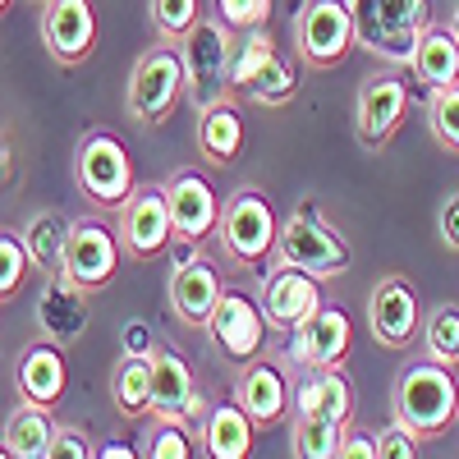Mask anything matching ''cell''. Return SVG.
I'll use <instances>...</instances> for the list:
<instances>
[{
  "instance_id": "cell-47",
  "label": "cell",
  "mask_w": 459,
  "mask_h": 459,
  "mask_svg": "<svg viewBox=\"0 0 459 459\" xmlns=\"http://www.w3.org/2000/svg\"><path fill=\"white\" fill-rule=\"evenodd\" d=\"M32 5H42V0H32Z\"/></svg>"
},
{
  "instance_id": "cell-37",
  "label": "cell",
  "mask_w": 459,
  "mask_h": 459,
  "mask_svg": "<svg viewBox=\"0 0 459 459\" xmlns=\"http://www.w3.org/2000/svg\"><path fill=\"white\" fill-rule=\"evenodd\" d=\"M28 248H23V235L19 230H5L0 225V299H10L19 285H23V276H28Z\"/></svg>"
},
{
  "instance_id": "cell-39",
  "label": "cell",
  "mask_w": 459,
  "mask_h": 459,
  "mask_svg": "<svg viewBox=\"0 0 459 459\" xmlns=\"http://www.w3.org/2000/svg\"><path fill=\"white\" fill-rule=\"evenodd\" d=\"M418 446H423V437L409 432L404 423H391L386 432H377V459H413Z\"/></svg>"
},
{
  "instance_id": "cell-18",
  "label": "cell",
  "mask_w": 459,
  "mask_h": 459,
  "mask_svg": "<svg viewBox=\"0 0 459 459\" xmlns=\"http://www.w3.org/2000/svg\"><path fill=\"white\" fill-rule=\"evenodd\" d=\"M221 276H216V266L194 248V257H179L175 262V272H170V313L179 326L188 331H207V317L216 308V299H221Z\"/></svg>"
},
{
  "instance_id": "cell-29",
  "label": "cell",
  "mask_w": 459,
  "mask_h": 459,
  "mask_svg": "<svg viewBox=\"0 0 459 459\" xmlns=\"http://www.w3.org/2000/svg\"><path fill=\"white\" fill-rule=\"evenodd\" d=\"M110 395H115V404H120L125 418L152 413V363H147L143 354H125L120 363H115Z\"/></svg>"
},
{
  "instance_id": "cell-40",
  "label": "cell",
  "mask_w": 459,
  "mask_h": 459,
  "mask_svg": "<svg viewBox=\"0 0 459 459\" xmlns=\"http://www.w3.org/2000/svg\"><path fill=\"white\" fill-rule=\"evenodd\" d=\"M88 455H97L92 441H88V432H79V428H56L47 459H88Z\"/></svg>"
},
{
  "instance_id": "cell-26",
  "label": "cell",
  "mask_w": 459,
  "mask_h": 459,
  "mask_svg": "<svg viewBox=\"0 0 459 459\" xmlns=\"http://www.w3.org/2000/svg\"><path fill=\"white\" fill-rule=\"evenodd\" d=\"M56 413L51 404H37V400H19L5 418V432H0V441H5V450L14 459H47L51 450V437H56Z\"/></svg>"
},
{
  "instance_id": "cell-9",
  "label": "cell",
  "mask_w": 459,
  "mask_h": 459,
  "mask_svg": "<svg viewBox=\"0 0 459 459\" xmlns=\"http://www.w3.org/2000/svg\"><path fill=\"white\" fill-rule=\"evenodd\" d=\"M120 212V253L129 262H152L161 257L175 239V225H170V207H166V188L161 184H134L129 198L115 207Z\"/></svg>"
},
{
  "instance_id": "cell-44",
  "label": "cell",
  "mask_w": 459,
  "mask_h": 459,
  "mask_svg": "<svg viewBox=\"0 0 459 459\" xmlns=\"http://www.w3.org/2000/svg\"><path fill=\"white\" fill-rule=\"evenodd\" d=\"M97 455H101V459H129L134 450H129L125 441H110V446H106V450H97Z\"/></svg>"
},
{
  "instance_id": "cell-11",
  "label": "cell",
  "mask_w": 459,
  "mask_h": 459,
  "mask_svg": "<svg viewBox=\"0 0 459 459\" xmlns=\"http://www.w3.org/2000/svg\"><path fill=\"white\" fill-rule=\"evenodd\" d=\"M409 115V83L395 74V65L386 74H372L359 88V101H354V134L368 152H381L404 125Z\"/></svg>"
},
{
  "instance_id": "cell-45",
  "label": "cell",
  "mask_w": 459,
  "mask_h": 459,
  "mask_svg": "<svg viewBox=\"0 0 459 459\" xmlns=\"http://www.w3.org/2000/svg\"><path fill=\"white\" fill-rule=\"evenodd\" d=\"M450 32H455V42H459V5L450 10Z\"/></svg>"
},
{
  "instance_id": "cell-22",
  "label": "cell",
  "mask_w": 459,
  "mask_h": 459,
  "mask_svg": "<svg viewBox=\"0 0 459 459\" xmlns=\"http://www.w3.org/2000/svg\"><path fill=\"white\" fill-rule=\"evenodd\" d=\"M65 381H69V368H65V354L60 344L42 340V344H28L19 354V368H14V386H19V400H37V404H60L65 395Z\"/></svg>"
},
{
  "instance_id": "cell-33",
  "label": "cell",
  "mask_w": 459,
  "mask_h": 459,
  "mask_svg": "<svg viewBox=\"0 0 459 459\" xmlns=\"http://www.w3.org/2000/svg\"><path fill=\"white\" fill-rule=\"evenodd\" d=\"M418 331H423L428 359H437L446 368H459V303H441L437 313H428V322Z\"/></svg>"
},
{
  "instance_id": "cell-12",
  "label": "cell",
  "mask_w": 459,
  "mask_h": 459,
  "mask_svg": "<svg viewBox=\"0 0 459 459\" xmlns=\"http://www.w3.org/2000/svg\"><path fill=\"white\" fill-rule=\"evenodd\" d=\"M257 308L266 317V326L272 331H294L303 326L317 308H322V281L308 276V272H299V266H285L276 262L272 272L262 276V299H257Z\"/></svg>"
},
{
  "instance_id": "cell-17",
  "label": "cell",
  "mask_w": 459,
  "mask_h": 459,
  "mask_svg": "<svg viewBox=\"0 0 459 459\" xmlns=\"http://www.w3.org/2000/svg\"><path fill=\"white\" fill-rule=\"evenodd\" d=\"M354 344V322L344 317V308H322L290 331V354L299 368H344Z\"/></svg>"
},
{
  "instance_id": "cell-31",
  "label": "cell",
  "mask_w": 459,
  "mask_h": 459,
  "mask_svg": "<svg viewBox=\"0 0 459 459\" xmlns=\"http://www.w3.org/2000/svg\"><path fill=\"white\" fill-rule=\"evenodd\" d=\"M272 51H276V42H272V32H266V23L239 32V47L230 56V97H244V88L257 79V69L272 60Z\"/></svg>"
},
{
  "instance_id": "cell-21",
  "label": "cell",
  "mask_w": 459,
  "mask_h": 459,
  "mask_svg": "<svg viewBox=\"0 0 459 459\" xmlns=\"http://www.w3.org/2000/svg\"><path fill=\"white\" fill-rule=\"evenodd\" d=\"M308 377L294 391V413H322L331 423L350 428L354 423V386L344 368H303Z\"/></svg>"
},
{
  "instance_id": "cell-24",
  "label": "cell",
  "mask_w": 459,
  "mask_h": 459,
  "mask_svg": "<svg viewBox=\"0 0 459 459\" xmlns=\"http://www.w3.org/2000/svg\"><path fill=\"white\" fill-rule=\"evenodd\" d=\"M253 432H257V423L244 413V404L239 400H225V404H212L207 409L203 428H198V446L212 459H244L253 450Z\"/></svg>"
},
{
  "instance_id": "cell-25",
  "label": "cell",
  "mask_w": 459,
  "mask_h": 459,
  "mask_svg": "<svg viewBox=\"0 0 459 459\" xmlns=\"http://www.w3.org/2000/svg\"><path fill=\"white\" fill-rule=\"evenodd\" d=\"M409 69H413L418 88H428V92L459 83V42H455L450 23H428V28H423Z\"/></svg>"
},
{
  "instance_id": "cell-3",
  "label": "cell",
  "mask_w": 459,
  "mask_h": 459,
  "mask_svg": "<svg viewBox=\"0 0 459 459\" xmlns=\"http://www.w3.org/2000/svg\"><path fill=\"white\" fill-rule=\"evenodd\" d=\"M272 262L299 266V272H308V276H317V281H335V276L350 272L354 253H350V244L335 235L331 221H326L313 203H299V207L281 221V230H276V253H272Z\"/></svg>"
},
{
  "instance_id": "cell-10",
  "label": "cell",
  "mask_w": 459,
  "mask_h": 459,
  "mask_svg": "<svg viewBox=\"0 0 459 459\" xmlns=\"http://www.w3.org/2000/svg\"><path fill=\"white\" fill-rule=\"evenodd\" d=\"M120 235L97 221V216H79L69 225V244H65V262H60V276L69 285H79L83 294H97L110 285V276L120 272Z\"/></svg>"
},
{
  "instance_id": "cell-34",
  "label": "cell",
  "mask_w": 459,
  "mask_h": 459,
  "mask_svg": "<svg viewBox=\"0 0 459 459\" xmlns=\"http://www.w3.org/2000/svg\"><path fill=\"white\" fill-rule=\"evenodd\" d=\"M194 446H198V432L188 428L184 418H166V413H157V423H152V432L143 441V450L152 459H188Z\"/></svg>"
},
{
  "instance_id": "cell-41",
  "label": "cell",
  "mask_w": 459,
  "mask_h": 459,
  "mask_svg": "<svg viewBox=\"0 0 459 459\" xmlns=\"http://www.w3.org/2000/svg\"><path fill=\"white\" fill-rule=\"evenodd\" d=\"M437 235H441V244L450 253H459V188H455V194H446L441 207H437Z\"/></svg>"
},
{
  "instance_id": "cell-43",
  "label": "cell",
  "mask_w": 459,
  "mask_h": 459,
  "mask_svg": "<svg viewBox=\"0 0 459 459\" xmlns=\"http://www.w3.org/2000/svg\"><path fill=\"white\" fill-rule=\"evenodd\" d=\"M125 335H129L125 354H143V359H147V354H152V344H157V340H152V331H147L143 322H129V331H125Z\"/></svg>"
},
{
  "instance_id": "cell-46",
  "label": "cell",
  "mask_w": 459,
  "mask_h": 459,
  "mask_svg": "<svg viewBox=\"0 0 459 459\" xmlns=\"http://www.w3.org/2000/svg\"><path fill=\"white\" fill-rule=\"evenodd\" d=\"M5 10H10V0H0V19H5Z\"/></svg>"
},
{
  "instance_id": "cell-32",
  "label": "cell",
  "mask_w": 459,
  "mask_h": 459,
  "mask_svg": "<svg viewBox=\"0 0 459 459\" xmlns=\"http://www.w3.org/2000/svg\"><path fill=\"white\" fill-rule=\"evenodd\" d=\"M290 437H294V455L299 459H335L344 428L331 423V418H322V413H294Z\"/></svg>"
},
{
  "instance_id": "cell-8",
  "label": "cell",
  "mask_w": 459,
  "mask_h": 459,
  "mask_svg": "<svg viewBox=\"0 0 459 459\" xmlns=\"http://www.w3.org/2000/svg\"><path fill=\"white\" fill-rule=\"evenodd\" d=\"M184 101V56L179 42H161L138 56L134 74H129V92L125 106L138 125H161L170 120V110Z\"/></svg>"
},
{
  "instance_id": "cell-5",
  "label": "cell",
  "mask_w": 459,
  "mask_h": 459,
  "mask_svg": "<svg viewBox=\"0 0 459 459\" xmlns=\"http://www.w3.org/2000/svg\"><path fill=\"white\" fill-rule=\"evenodd\" d=\"M179 56H184V97L194 101V110L230 97V56H235V42H230V28L216 14H198V23L184 32Z\"/></svg>"
},
{
  "instance_id": "cell-15",
  "label": "cell",
  "mask_w": 459,
  "mask_h": 459,
  "mask_svg": "<svg viewBox=\"0 0 459 459\" xmlns=\"http://www.w3.org/2000/svg\"><path fill=\"white\" fill-rule=\"evenodd\" d=\"M42 47L56 65L74 69L97 51V10L92 0H42Z\"/></svg>"
},
{
  "instance_id": "cell-27",
  "label": "cell",
  "mask_w": 459,
  "mask_h": 459,
  "mask_svg": "<svg viewBox=\"0 0 459 459\" xmlns=\"http://www.w3.org/2000/svg\"><path fill=\"white\" fill-rule=\"evenodd\" d=\"M37 317H42V326H47V340L69 344L74 335L88 326V294H83L79 285H69V281L56 272V276H47L42 308H37Z\"/></svg>"
},
{
  "instance_id": "cell-23",
  "label": "cell",
  "mask_w": 459,
  "mask_h": 459,
  "mask_svg": "<svg viewBox=\"0 0 459 459\" xmlns=\"http://www.w3.org/2000/svg\"><path fill=\"white\" fill-rule=\"evenodd\" d=\"M152 413H166V418H184L188 400L198 395L194 386V368H188V359L179 350H170V344H152Z\"/></svg>"
},
{
  "instance_id": "cell-38",
  "label": "cell",
  "mask_w": 459,
  "mask_h": 459,
  "mask_svg": "<svg viewBox=\"0 0 459 459\" xmlns=\"http://www.w3.org/2000/svg\"><path fill=\"white\" fill-rule=\"evenodd\" d=\"M212 5L230 32H244V28H257L272 19V0H212Z\"/></svg>"
},
{
  "instance_id": "cell-35",
  "label": "cell",
  "mask_w": 459,
  "mask_h": 459,
  "mask_svg": "<svg viewBox=\"0 0 459 459\" xmlns=\"http://www.w3.org/2000/svg\"><path fill=\"white\" fill-rule=\"evenodd\" d=\"M428 125H432V138L450 152V157H459V83L450 88H437L428 92Z\"/></svg>"
},
{
  "instance_id": "cell-30",
  "label": "cell",
  "mask_w": 459,
  "mask_h": 459,
  "mask_svg": "<svg viewBox=\"0 0 459 459\" xmlns=\"http://www.w3.org/2000/svg\"><path fill=\"white\" fill-rule=\"evenodd\" d=\"M294 92H299V65L281 51H272V60H266L257 69V79L244 88V97L257 101V106H290Z\"/></svg>"
},
{
  "instance_id": "cell-13",
  "label": "cell",
  "mask_w": 459,
  "mask_h": 459,
  "mask_svg": "<svg viewBox=\"0 0 459 459\" xmlns=\"http://www.w3.org/2000/svg\"><path fill=\"white\" fill-rule=\"evenodd\" d=\"M161 188H166V207H170L175 239L188 244V248H203L216 235V216H221V198H216V188L207 184V175L175 170Z\"/></svg>"
},
{
  "instance_id": "cell-6",
  "label": "cell",
  "mask_w": 459,
  "mask_h": 459,
  "mask_svg": "<svg viewBox=\"0 0 459 459\" xmlns=\"http://www.w3.org/2000/svg\"><path fill=\"white\" fill-rule=\"evenodd\" d=\"M74 179H79L83 198L92 207H101V212H115L129 198V188L138 184L134 179V161H129V147L115 138L110 129L83 134L79 152H74Z\"/></svg>"
},
{
  "instance_id": "cell-4",
  "label": "cell",
  "mask_w": 459,
  "mask_h": 459,
  "mask_svg": "<svg viewBox=\"0 0 459 459\" xmlns=\"http://www.w3.org/2000/svg\"><path fill=\"white\" fill-rule=\"evenodd\" d=\"M276 230H281V221H276L272 203H266V194H262V188H253V184H244V188L230 194V203H221L216 244H221V253L235 262V266H248V272H253V266L272 262Z\"/></svg>"
},
{
  "instance_id": "cell-14",
  "label": "cell",
  "mask_w": 459,
  "mask_h": 459,
  "mask_svg": "<svg viewBox=\"0 0 459 459\" xmlns=\"http://www.w3.org/2000/svg\"><path fill=\"white\" fill-rule=\"evenodd\" d=\"M368 326H372V340L381 350H404V344H413L418 326H423L418 290L404 276H381L372 285V299H368Z\"/></svg>"
},
{
  "instance_id": "cell-19",
  "label": "cell",
  "mask_w": 459,
  "mask_h": 459,
  "mask_svg": "<svg viewBox=\"0 0 459 459\" xmlns=\"http://www.w3.org/2000/svg\"><path fill=\"white\" fill-rule=\"evenodd\" d=\"M235 400L244 404V413L253 418L257 428H276V423H285V413L294 404V391H290V377L276 363L248 359L239 386H235Z\"/></svg>"
},
{
  "instance_id": "cell-7",
  "label": "cell",
  "mask_w": 459,
  "mask_h": 459,
  "mask_svg": "<svg viewBox=\"0 0 459 459\" xmlns=\"http://www.w3.org/2000/svg\"><path fill=\"white\" fill-rule=\"evenodd\" d=\"M359 47L354 14L344 0H303L294 14V56L308 69H335Z\"/></svg>"
},
{
  "instance_id": "cell-42",
  "label": "cell",
  "mask_w": 459,
  "mask_h": 459,
  "mask_svg": "<svg viewBox=\"0 0 459 459\" xmlns=\"http://www.w3.org/2000/svg\"><path fill=\"white\" fill-rule=\"evenodd\" d=\"M335 459H377V437L344 428V437H340V455H335Z\"/></svg>"
},
{
  "instance_id": "cell-2",
  "label": "cell",
  "mask_w": 459,
  "mask_h": 459,
  "mask_svg": "<svg viewBox=\"0 0 459 459\" xmlns=\"http://www.w3.org/2000/svg\"><path fill=\"white\" fill-rule=\"evenodd\" d=\"M354 14L359 47L395 69H409L413 47L432 23V0H344Z\"/></svg>"
},
{
  "instance_id": "cell-1",
  "label": "cell",
  "mask_w": 459,
  "mask_h": 459,
  "mask_svg": "<svg viewBox=\"0 0 459 459\" xmlns=\"http://www.w3.org/2000/svg\"><path fill=\"white\" fill-rule=\"evenodd\" d=\"M395 423H404L418 437H441L450 423H459V381L455 368L437 363V359H418L395 377Z\"/></svg>"
},
{
  "instance_id": "cell-20",
  "label": "cell",
  "mask_w": 459,
  "mask_h": 459,
  "mask_svg": "<svg viewBox=\"0 0 459 459\" xmlns=\"http://www.w3.org/2000/svg\"><path fill=\"white\" fill-rule=\"evenodd\" d=\"M194 147L198 157L216 170L235 166V157L244 152V115L235 106V97H221L212 106L198 110V129H194Z\"/></svg>"
},
{
  "instance_id": "cell-16",
  "label": "cell",
  "mask_w": 459,
  "mask_h": 459,
  "mask_svg": "<svg viewBox=\"0 0 459 459\" xmlns=\"http://www.w3.org/2000/svg\"><path fill=\"white\" fill-rule=\"evenodd\" d=\"M207 335L216 340L221 359H230V363H248V359H257V350H262L266 317H262V308H257L248 294H239V290H221L216 308H212V317H207Z\"/></svg>"
},
{
  "instance_id": "cell-28",
  "label": "cell",
  "mask_w": 459,
  "mask_h": 459,
  "mask_svg": "<svg viewBox=\"0 0 459 459\" xmlns=\"http://www.w3.org/2000/svg\"><path fill=\"white\" fill-rule=\"evenodd\" d=\"M69 225L60 212H32L28 225H23V248H28V262L37 266L42 276H56L60 262H65V244H69Z\"/></svg>"
},
{
  "instance_id": "cell-36",
  "label": "cell",
  "mask_w": 459,
  "mask_h": 459,
  "mask_svg": "<svg viewBox=\"0 0 459 459\" xmlns=\"http://www.w3.org/2000/svg\"><path fill=\"white\" fill-rule=\"evenodd\" d=\"M203 0H152V23H157L161 42H184V32L198 23Z\"/></svg>"
}]
</instances>
